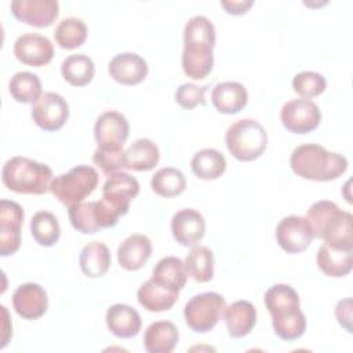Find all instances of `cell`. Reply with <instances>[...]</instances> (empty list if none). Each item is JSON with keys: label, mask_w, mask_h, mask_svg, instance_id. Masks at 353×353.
Returning a JSON list of instances; mask_svg holds the SVG:
<instances>
[{"label": "cell", "mask_w": 353, "mask_h": 353, "mask_svg": "<svg viewBox=\"0 0 353 353\" xmlns=\"http://www.w3.org/2000/svg\"><path fill=\"white\" fill-rule=\"evenodd\" d=\"M15 58L29 66L41 68L54 57V46L50 39L37 33H25L14 43Z\"/></svg>", "instance_id": "9a60e30c"}, {"label": "cell", "mask_w": 353, "mask_h": 353, "mask_svg": "<svg viewBox=\"0 0 353 353\" xmlns=\"http://www.w3.org/2000/svg\"><path fill=\"white\" fill-rule=\"evenodd\" d=\"M130 125L124 114L108 110L99 114L94 125V137L99 149L120 150L128 138Z\"/></svg>", "instance_id": "8fae6325"}, {"label": "cell", "mask_w": 353, "mask_h": 353, "mask_svg": "<svg viewBox=\"0 0 353 353\" xmlns=\"http://www.w3.org/2000/svg\"><path fill=\"white\" fill-rule=\"evenodd\" d=\"M171 232L176 243L183 247H190L204 237L205 221L197 210L182 208L176 211L171 219Z\"/></svg>", "instance_id": "ac0fdd59"}, {"label": "cell", "mask_w": 353, "mask_h": 353, "mask_svg": "<svg viewBox=\"0 0 353 353\" xmlns=\"http://www.w3.org/2000/svg\"><path fill=\"white\" fill-rule=\"evenodd\" d=\"M69 219L72 226L84 234L97 233L101 226V215L98 201L76 203L69 207Z\"/></svg>", "instance_id": "d6a6232c"}, {"label": "cell", "mask_w": 353, "mask_h": 353, "mask_svg": "<svg viewBox=\"0 0 353 353\" xmlns=\"http://www.w3.org/2000/svg\"><path fill=\"white\" fill-rule=\"evenodd\" d=\"M215 28L204 15L192 17L183 29L182 69L188 77L201 80L214 66Z\"/></svg>", "instance_id": "6da1fadb"}, {"label": "cell", "mask_w": 353, "mask_h": 353, "mask_svg": "<svg viewBox=\"0 0 353 353\" xmlns=\"http://www.w3.org/2000/svg\"><path fill=\"white\" fill-rule=\"evenodd\" d=\"M1 181L7 189L21 194H44L51 189L54 175L47 164L15 156L4 163Z\"/></svg>", "instance_id": "5b68a950"}, {"label": "cell", "mask_w": 353, "mask_h": 353, "mask_svg": "<svg viewBox=\"0 0 353 353\" xmlns=\"http://www.w3.org/2000/svg\"><path fill=\"white\" fill-rule=\"evenodd\" d=\"M152 254V243L145 234H131L125 237L117 248L119 265L130 272L139 270Z\"/></svg>", "instance_id": "ffe728a7"}, {"label": "cell", "mask_w": 353, "mask_h": 353, "mask_svg": "<svg viewBox=\"0 0 353 353\" xmlns=\"http://www.w3.org/2000/svg\"><path fill=\"white\" fill-rule=\"evenodd\" d=\"M139 193V182L135 176L117 171L106 179L102 188V200L106 201L120 216L125 215L130 210V203Z\"/></svg>", "instance_id": "4fadbf2b"}, {"label": "cell", "mask_w": 353, "mask_h": 353, "mask_svg": "<svg viewBox=\"0 0 353 353\" xmlns=\"http://www.w3.org/2000/svg\"><path fill=\"white\" fill-rule=\"evenodd\" d=\"M152 279L163 287L179 292L186 284L188 272L178 256H164L153 268Z\"/></svg>", "instance_id": "4316f807"}, {"label": "cell", "mask_w": 353, "mask_h": 353, "mask_svg": "<svg viewBox=\"0 0 353 353\" xmlns=\"http://www.w3.org/2000/svg\"><path fill=\"white\" fill-rule=\"evenodd\" d=\"M92 161L97 164L105 175H112L121 168H125V152L120 150H103L97 148L92 154Z\"/></svg>", "instance_id": "f35d334b"}, {"label": "cell", "mask_w": 353, "mask_h": 353, "mask_svg": "<svg viewBox=\"0 0 353 353\" xmlns=\"http://www.w3.org/2000/svg\"><path fill=\"white\" fill-rule=\"evenodd\" d=\"M225 307L226 302L221 294L203 292L192 296L186 302L183 317L190 330L204 334L218 324Z\"/></svg>", "instance_id": "ba28073f"}, {"label": "cell", "mask_w": 353, "mask_h": 353, "mask_svg": "<svg viewBox=\"0 0 353 353\" xmlns=\"http://www.w3.org/2000/svg\"><path fill=\"white\" fill-rule=\"evenodd\" d=\"M179 339L178 328L167 320L154 321L145 330L143 346L148 353H171Z\"/></svg>", "instance_id": "cb8c5ba5"}, {"label": "cell", "mask_w": 353, "mask_h": 353, "mask_svg": "<svg viewBox=\"0 0 353 353\" xmlns=\"http://www.w3.org/2000/svg\"><path fill=\"white\" fill-rule=\"evenodd\" d=\"M207 88H208V85L199 87L193 83H183L175 91V102L181 108L188 109V110L196 108L199 103L205 105L204 94H205Z\"/></svg>", "instance_id": "ab89813d"}, {"label": "cell", "mask_w": 353, "mask_h": 353, "mask_svg": "<svg viewBox=\"0 0 353 353\" xmlns=\"http://www.w3.org/2000/svg\"><path fill=\"white\" fill-rule=\"evenodd\" d=\"M314 239L312 226L305 216L290 215L283 218L276 228V240L288 254L305 251Z\"/></svg>", "instance_id": "7c38bea8"}, {"label": "cell", "mask_w": 353, "mask_h": 353, "mask_svg": "<svg viewBox=\"0 0 353 353\" xmlns=\"http://www.w3.org/2000/svg\"><path fill=\"white\" fill-rule=\"evenodd\" d=\"M110 251L108 245L101 241H91L85 244L79 256L81 272L91 279L105 276L110 268Z\"/></svg>", "instance_id": "484cf974"}, {"label": "cell", "mask_w": 353, "mask_h": 353, "mask_svg": "<svg viewBox=\"0 0 353 353\" xmlns=\"http://www.w3.org/2000/svg\"><path fill=\"white\" fill-rule=\"evenodd\" d=\"M290 165L294 174L303 179L325 182L341 176L347 170V160L317 143H303L291 153Z\"/></svg>", "instance_id": "277c9868"}, {"label": "cell", "mask_w": 353, "mask_h": 353, "mask_svg": "<svg viewBox=\"0 0 353 353\" xmlns=\"http://www.w3.org/2000/svg\"><path fill=\"white\" fill-rule=\"evenodd\" d=\"M223 320L232 338L248 335L256 323V309L248 301H236L223 310Z\"/></svg>", "instance_id": "44dd1931"}, {"label": "cell", "mask_w": 353, "mask_h": 353, "mask_svg": "<svg viewBox=\"0 0 353 353\" xmlns=\"http://www.w3.org/2000/svg\"><path fill=\"white\" fill-rule=\"evenodd\" d=\"M98 172L90 165H76L66 174L58 175L51 183V193L62 204L70 207L76 203H81L90 196L98 186Z\"/></svg>", "instance_id": "52a82bcc"}, {"label": "cell", "mask_w": 353, "mask_h": 353, "mask_svg": "<svg viewBox=\"0 0 353 353\" xmlns=\"http://www.w3.org/2000/svg\"><path fill=\"white\" fill-rule=\"evenodd\" d=\"M272 316L274 334L283 341H295L306 331V319L301 310L299 295L288 284L272 285L263 296Z\"/></svg>", "instance_id": "7a4b0ae2"}, {"label": "cell", "mask_w": 353, "mask_h": 353, "mask_svg": "<svg viewBox=\"0 0 353 353\" xmlns=\"http://www.w3.org/2000/svg\"><path fill=\"white\" fill-rule=\"evenodd\" d=\"M152 190L161 197H175L186 188V179L181 170L164 167L154 172L150 181Z\"/></svg>", "instance_id": "e575fe53"}, {"label": "cell", "mask_w": 353, "mask_h": 353, "mask_svg": "<svg viewBox=\"0 0 353 353\" xmlns=\"http://www.w3.org/2000/svg\"><path fill=\"white\" fill-rule=\"evenodd\" d=\"M62 77L74 87L87 85L95 73L92 59L85 54H73L63 59L61 65Z\"/></svg>", "instance_id": "4dcf8cb0"}, {"label": "cell", "mask_w": 353, "mask_h": 353, "mask_svg": "<svg viewBox=\"0 0 353 353\" xmlns=\"http://www.w3.org/2000/svg\"><path fill=\"white\" fill-rule=\"evenodd\" d=\"M335 316L338 323L347 332H352V298H345L336 303Z\"/></svg>", "instance_id": "60d3db41"}, {"label": "cell", "mask_w": 353, "mask_h": 353, "mask_svg": "<svg viewBox=\"0 0 353 353\" xmlns=\"http://www.w3.org/2000/svg\"><path fill=\"white\" fill-rule=\"evenodd\" d=\"M12 306L18 316L26 320L40 319L48 307L46 290L36 283H25L12 294Z\"/></svg>", "instance_id": "e0dca14e"}, {"label": "cell", "mask_w": 353, "mask_h": 353, "mask_svg": "<svg viewBox=\"0 0 353 353\" xmlns=\"http://www.w3.org/2000/svg\"><path fill=\"white\" fill-rule=\"evenodd\" d=\"M54 37L61 48L74 50L84 44L87 39V26L79 18H63L55 28Z\"/></svg>", "instance_id": "8d00e7d4"}, {"label": "cell", "mask_w": 353, "mask_h": 353, "mask_svg": "<svg viewBox=\"0 0 353 353\" xmlns=\"http://www.w3.org/2000/svg\"><path fill=\"white\" fill-rule=\"evenodd\" d=\"M108 70L114 81L124 85H135L146 79L149 68L141 55L121 52L110 59Z\"/></svg>", "instance_id": "d6986e66"}, {"label": "cell", "mask_w": 353, "mask_h": 353, "mask_svg": "<svg viewBox=\"0 0 353 353\" xmlns=\"http://www.w3.org/2000/svg\"><path fill=\"white\" fill-rule=\"evenodd\" d=\"M292 88L302 98L310 99L323 94L327 88L325 77L317 72L305 70L296 73L292 79Z\"/></svg>", "instance_id": "74e56055"}, {"label": "cell", "mask_w": 353, "mask_h": 353, "mask_svg": "<svg viewBox=\"0 0 353 353\" xmlns=\"http://www.w3.org/2000/svg\"><path fill=\"white\" fill-rule=\"evenodd\" d=\"M23 208L11 200L0 201V254L12 255L21 245V228L23 223Z\"/></svg>", "instance_id": "5bb4252c"}, {"label": "cell", "mask_w": 353, "mask_h": 353, "mask_svg": "<svg viewBox=\"0 0 353 353\" xmlns=\"http://www.w3.org/2000/svg\"><path fill=\"white\" fill-rule=\"evenodd\" d=\"M108 330L119 338H132L141 331L142 320L139 313L124 303L112 305L106 312Z\"/></svg>", "instance_id": "7402d4cb"}, {"label": "cell", "mask_w": 353, "mask_h": 353, "mask_svg": "<svg viewBox=\"0 0 353 353\" xmlns=\"http://www.w3.org/2000/svg\"><path fill=\"white\" fill-rule=\"evenodd\" d=\"M32 119L44 131H57L65 125L69 119V105L66 99L57 92H43L32 105Z\"/></svg>", "instance_id": "30bf717a"}, {"label": "cell", "mask_w": 353, "mask_h": 353, "mask_svg": "<svg viewBox=\"0 0 353 353\" xmlns=\"http://www.w3.org/2000/svg\"><path fill=\"white\" fill-rule=\"evenodd\" d=\"M317 266L330 277H343L353 266V251L335 250L327 244H323L317 251Z\"/></svg>", "instance_id": "83f0119b"}, {"label": "cell", "mask_w": 353, "mask_h": 353, "mask_svg": "<svg viewBox=\"0 0 353 353\" xmlns=\"http://www.w3.org/2000/svg\"><path fill=\"white\" fill-rule=\"evenodd\" d=\"M11 97L21 103H34L41 97V81L30 72H17L8 84Z\"/></svg>", "instance_id": "836d02e7"}, {"label": "cell", "mask_w": 353, "mask_h": 353, "mask_svg": "<svg viewBox=\"0 0 353 353\" xmlns=\"http://www.w3.org/2000/svg\"><path fill=\"white\" fill-rule=\"evenodd\" d=\"M254 4L252 0H232V1H221V6L226 10V12L232 14V15H241L245 14L248 11V8Z\"/></svg>", "instance_id": "b9f144b4"}, {"label": "cell", "mask_w": 353, "mask_h": 353, "mask_svg": "<svg viewBox=\"0 0 353 353\" xmlns=\"http://www.w3.org/2000/svg\"><path fill=\"white\" fill-rule=\"evenodd\" d=\"M188 274L197 283H207L214 276V254L208 247H193L185 259Z\"/></svg>", "instance_id": "1f68e13d"}, {"label": "cell", "mask_w": 353, "mask_h": 353, "mask_svg": "<svg viewBox=\"0 0 353 353\" xmlns=\"http://www.w3.org/2000/svg\"><path fill=\"white\" fill-rule=\"evenodd\" d=\"M226 148L240 161H252L262 156L268 146V132L254 119H241L233 123L225 135Z\"/></svg>", "instance_id": "8992f818"}, {"label": "cell", "mask_w": 353, "mask_h": 353, "mask_svg": "<svg viewBox=\"0 0 353 353\" xmlns=\"http://www.w3.org/2000/svg\"><path fill=\"white\" fill-rule=\"evenodd\" d=\"M159 159L160 152L157 145L148 138H139L125 150V168L150 171L157 165Z\"/></svg>", "instance_id": "f1b7e54d"}, {"label": "cell", "mask_w": 353, "mask_h": 353, "mask_svg": "<svg viewBox=\"0 0 353 353\" xmlns=\"http://www.w3.org/2000/svg\"><path fill=\"white\" fill-rule=\"evenodd\" d=\"M192 171L200 179H216L226 170V159L216 149H201L199 150L190 161Z\"/></svg>", "instance_id": "f546056e"}, {"label": "cell", "mask_w": 353, "mask_h": 353, "mask_svg": "<svg viewBox=\"0 0 353 353\" xmlns=\"http://www.w3.org/2000/svg\"><path fill=\"white\" fill-rule=\"evenodd\" d=\"M280 120L290 132L307 134L319 127L321 112L312 99L298 98L283 105Z\"/></svg>", "instance_id": "9c48e42d"}, {"label": "cell", "mask_w": 353, "mask_h": 353, "mask_svg": "<svg viewBox=\"0 0 353 353\" xmlns=\"http://www.w3.org/2000/svg\"><path fill=\"white\" fill-rule=\"evenodd\" d=\"M314 237L323 239L324 244L342 251H353V234L350 212L341 210L334 201L320 200L306 211Z\"/></svg>", "instance_id": "3957f363"}, {"label": "cell", "mask_w": 353, "mask_h": 353, "mask_svg": "<svg viewBox=\"0 0 353 353\" xmlns=\"http://www.w3.org/2000/svg\"><path fill=\"white\" fill-rule=\"evenodd\" d=\"M11 11L23 23L47 28L57 19L59 4L55 0H14L11 1Z\"/></svg>", "instance_id": "2e32d148"}, {"label": "cell", "mask_w": 353, "mask_h": 353, "mask_svg": "<svg viewBox=\"0 0 353 353\" xmlns=\"http://www.w3.org/2000/svg\"><path fill=\"white\" fill-rule=\"evenodd\" d=\"M178 295L179 292L163 287L153 279L145 281L137 292L139 305L148 312L170 310L178 301Z\"/></svg>", "instance_id": "d4e9b609"}, {"label": "cell", "mask_w": 353, "mask_h": 353, "mask_svg": "<svg viewBox=\"0 0 353 353\" xmlns=\"http://www.w3.org/2000/svg\"><path fill=\"white\" fill-rule=\"evenodd\" d=\"M248 101L247 90L237 81H223L214 87L211 92V102L219 113L236 114Z\"/></svg>", "instance_id": "603a6c76"}, {"label": "cell", "mask_w": 353, "mask_h": 353, "mask_svg": "<svg viewBox=\"0 0 353 353\" xmlns=\"http://www.w3.org/2000/svg\"><path fill=\"white\" fill-rule=\"evenodd\" d=\"M30 232L36 243L43 247L54 245L61 236L58 219L50 211H39L32 216Z\"/></svg>", "instance_id": "d590c367"}]
</instances>
